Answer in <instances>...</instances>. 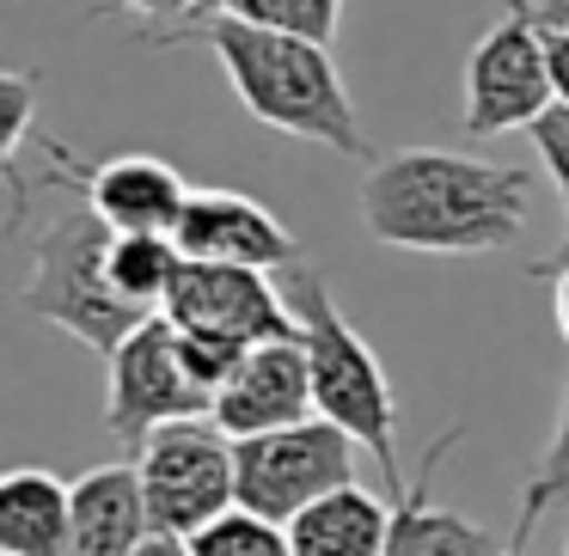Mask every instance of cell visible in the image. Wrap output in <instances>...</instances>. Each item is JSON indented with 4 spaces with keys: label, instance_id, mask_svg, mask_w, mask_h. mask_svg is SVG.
<instances>
[{
    "label": "cell",
    "instance_id": "6da1fadb",
    "mask_svg": "<svg viewBox=\"0 0 569 556\" xmlns=\"http://www.w3.org/2000/svg\"><path fill=\"white\" fill-rule=\"evenodd\" d=\"M361 226L410 257H490L527 233L532 172L478 153L398 148L368 165L356 190Z\"/></svg>",
    "mask_w": 569,
    "mask_h": 556
},
{
    "label": "cell",
    "instance_id": "7a4b0ae2",
    "mask_svg": "<svg viewBox=\"0 0 569 556\" xmlns=\"http://www.w3.org/2000/svg\"><path fill=\"white\" fill-rule=\"evenodd\" d=\"M153 43H202L221 62L233 99L276 135L331 148L343 160H368L356 99L343 87V68L331 62V43L295 38V31H263L246 19H190L178 31H160Z\"/></svg>",
    "mask_w": 569,
    "mask_h": 556
},
{
    "label": "cell",
    "instance_id": "3957f363",
    "mask_svg": "<svg viewBox=\"0 0 569 556\" xmlns=\"http://www.w3.org/2000/svg\"><path fill=\"white\" fill-rule=\"evenodd\" d=\"M288 306L300 319V343H307V367H312V397H319V416L337 422L343 434H356L361 453L380 465L386 489H405V471H398V397L386 380L373 343L343 319V306L331 300L325 275L312 263H295L282 275Z\"/></svg>",
    "mask_w": 569,
    "mask_h": 556
},
{
    "label": "cell",
    "instance_id": "277c9868",
    "mask_svg": "<svg viewBox=\"0 0 569 556\" xmlns=\"http://www.w3.org/2000/svg\"><path fill=\"white\" fill-rule=\"evenodd\" d=\"M111 226L80 202V209L56 214L38 233V251H31V275H26V312L56 331H68L74 343H87L92 355L111 361L141 324L153 319L148 306L117 287L111 275Z\"/></svg>",
    "mask_w": 569,
    "mask_h": 556
},
{
    "label": "cell",
    "instance_id": "5b68a950",
    "mask_svg": "<svg viewBox=\"0 0 569 556\" xmlns=\"http://www.w3.org/2000/svg\"><path fill=\"white\" fill-rule=\"evenodd\" d=\"M136 471L160 538H197L202 526L239 507V446L209 416L160 428L136 453Z\"/></svg>",
    "mask_w": 569,
    "mask_h": 556
},
{
    "label": "cell",
    "instance_id": "8992f818",
    "mask_svg": "<svg viewBox=\"0 0 569 556\" xmlns=\"http://www.w3.org/2000/svg\"><path fill=\"white\" fill-rule=\"evenodd\" d=\"M557 104L551 92V50L545 26L532 19L527 0H502V19L471 43L466 55V135H515L532 129Z\"/></svg>",
    "mask_w": 569,
    "mask_h": 556
},
{
    "label": "cell",
    "instance_id": "52a82bcc",
    "mask_svg": "<svg viewBox=\"0 0 569 556\" xmlns=\"http://www.w3.org/2000/svg\"><path fill=\"white\" fill-rule=\"evenodd\" d=\"M214 397L197 385V373L184 367L178 348V324L166 312H153L111 361H104V428L111 441H123L129 453L153 441L172 422H197L209 416Z\"/></svg>",
    "mask_w": 569,
    "mask_h": 556
},
{
    "label": "cell",
    "instance_id": "ba28073f",
    "mask_svg": "<svg viewBox=\"0 0 569 556\" xmlns=\"http://www.w3.org/2000/svg\"><path fill=\"white\" fill-rule=\"evenodd\" d=\"M233 446H239V507L276 519V526H288L319 495L356 483L361 465V441L325 416H307L276 434H251V441Z\"/></svg>",
    "mask_w": 569,
    "mask_h": 556
},
{
    "label": "cell",
    "instance_id": "9c48e42d",
    "mask_svg": "<svg viewBox=\"0 0 569 556\" xmlns=\"http://www.w3.org/2000/svg\"><path fill=\"white\" fill-rule=\"evenodd\" d=\"M166 319L178 331H202V336H227L239 348L258 343H282L300 336V319L288 306V287H276L270 270H239V263H197L184 257L172 294H166Z\"/></svg>",
    "mask_w": 569,
    "mask_h": 556
},
{
    "label": "cell",
    "instance_id": "30bf717a",
    "mask_svg": "<svg viewBox=\"0 0 569 556\" xmlns=\"http://www.w3.org/2000/svg\"><path fill=\"white\" fill-rule=\"evenodd\" d=\"M307 416H319V397H312V367H307V343L300 336L246 348V361L214 392V410H209V422L221 434H233V441L295 428Z\"/></svg>",
    "mask_w": 569,
    "mask_h": 556
},
{
    "label": "cell",
    "instance_id": "8fae6325",
    "mask_svg": "<svg viewBox=\"0 0 569 556\" xmlns=\"http://www.w3.org/2000/svg\"><path fill=\"white\" fill-rule=\"evenodd\" d=\"M178 251L197 263H239V270L288 275L300 257V239L246 190H190V209L178 221Z\"/></svg>",
    "mask_w": 569,
    "mask_h": 556
},
{
    "label": "cell",
    "instance_id": "7c38bea8",
    "mask_svg": "<svg viewBox=\"0 0 569 556\" xmlns=\"http://www.w3.org/2000/svg\"><path fill=\"white\" fill-rule=\"evenodd\" d=\"M56 178L74 184L80 202L111 233H178V221L190 209L184 172L172 160H153V153H117L104 165H68Z\"/></svg>",
    "mask_w": 569,
    "mask_h": 556
},
{
    "label": "cell",
    "instance_id": "4fadbf2b",
    "mask_svg": "<svg viewBox=\"0 0 569 556\" xmlns=\"http://www.w3.org/2000/svg\"><path fill=\"white\" fill-rule=\"evenodd\" d=\"M459 434H466V422L435 434V446L422 453L417 477L392 495V538H386V556H496L490 526L453 514V507H441L429 495L435 477H441V465H447V453L459 446Z\"/></svg>",
    "mask_w": 569,
    "mask_h": 556
},
{
    "label": "cell",
    "instance_id": "5bb4252c",
    "mask_svg": "<svg viewBox=\"0 0 569 556\" xmlns=\"http://www.w3.org/2000/svg\"><path fill=\"white\" fill-rule=\"evenodd\" d=\"M148 538H153V514L136 465H92L87 477H74L68 556H141Z\"/></svg>",
    "mask_w": 569,
    "mask_h": 556
},
{
    "label": "cell",
    "instance_id": "9a60e30c",
    "mask_svg": "<svg viewBox=\"0 0 569 556\" xmlns=\"http://www.w3.org/2000/svg\"><path fill=\"white\" fill-rule=\"evenodd\" d=\"M295 556H386L392 538V502L373 495L368 483H343V489L319 495L288 519Z\"/></svg>",
    "mask_w": 569,
    "mask_h": 556
},
{
    "label": "cell",
    "instance_id": "2e32d148",
    "mask_svg": "<svg viewBox=\"0 0 569 556\" xmlns=\"http://www.w3.org/2000/svg\"><path fill=\"white\" fill-rule=\"evenodd\" d=\"M74 483L56 471L19 465L0 477V556H68Z\"/></svg>",
    "mask_w": 569,
    "mask_h": 556
},
{
    "label": "cell",
    "instance_id": "e0dca14e",
    "mask_svg": "<svg viewBox=\"0 0 569 556\" xmlns=\"http://www.w3.org/2000/svg\"><path fill=\"white\" fill-rule=\"evenodd\" d=\"M178 270H184V251H178L172 233H117L111 239V275L136 306L160 312Z\"/></svg>",
    "mask_w": 569,
    "mask_h": 556
},
{
    "label": "cell",
    "instance_id": "ac0fdd59",
    "mask_svg": "<svg viewBox=\"0 0 569 556\" xmlns=\"http://www.w3.org/2000/svg\"><path fill=\"white\" fill-rule=\"evenodd\" d=\"M197 19H246L263 31H295V38L331 43L343 26V0H209Z\"/></svg>",
    "mask_w": 569,
    "mask_h": 556
},
{
    "label": "cell",
    "instance_id": "d6986e66",
    "mask_svg": "<svg viewBox=\"0 0 569 556\" xmlns=\"http://www.w3.org/2000/svg\"><path fill=\"white\" fill-rule=\"evenodd\" d=\"M551 507H569V380H563V404H557V428H551V446H545L539 471H532L527 495H520V514H515V544L532 538Z\"/></svg>",
    "mask_w": 569,
    "mask_h": 556
},
{
    "label": "cell",
    "instance_id": "ffe728a7",
    "mask_svg": "<svg viewBox=\"0 0 569 556\" xmlns=\"http://www.w3.org/2000/svg\"><path fill=\"white\" fill-rule=\"evenodd\" d=\"M184 550L190 556H295V538H288V526H276V519L233 507V514H221L214 526H202L197 538H184Z\"/></svg>",
    "mask_w": 569,
    "mask_h": 556
},
{
    "label": "cell",
    "instance_id": "44dd1931",
    "mask_svg": "<svg viewBox=\"0 0 569 556\" xmlns=\"http://www.w3.org/2000/svg\"><path fill=\"white\" fill-rule=\"evenodd\" d=\"M527 141L539 148V165L551 172L557 202H563V245H557L551 263H539V275H557V270H569V104H551V111L527 129Z\"/></svg>",
    "mask_w": 569,
    "mask_h": 556
},
{
    "label": "cell",
    "instance_id": "7402d4cb",
    "mask_svg": "<svg viewBox=\"0 0 569 556\" xmlns=\"http://www.w3.org/2000/svg\"><path fill=\"white\" fill-rule=\"evenodd\" d=\"M31 123H38V74L7 68L0 74V172L7 178H19V153L31 141Z\"/></svg>",
    "mask_w": 569,
    "mask_h": 556
},
{
    "label": "cell",
    "instance_id": "603a6c76",
    "mask_svg": "<svg viewBox=\"0 0 569 556\" xmlns=\"http://www.w3.org/2000/svg\"><path fill=\"white\" fill-rule=\"evenodd\" d=\"M209 0H111V13L129 19H197Z\"/></svg>",
    "mask_w": 569,
    "mask_h": 556
},
{
    "label": "cell",
    "instance_id": "cb8c5ba5",
    "mask_svg": "<svg viewBox=\"0 0 569 556\" xmlns=\"http://www.w3.org/2000/svg\"><path fill=\"white\" fill-rule=\"evenodd\" d=\"M545 50H551V92L557 104H569V31H545Z\"/></svg>",
    "mask_w": 569,
    "mask_h": 556
},
{
    "label": "cell",
    "instance_id": "d4e9b609",
    "mask_svg": "<svg viewBox=\"0 0 569 556\" xmlns=\"http://www.w3.org/2000/svg\"><path fill=\"white\" fill-rule=\"evenodd\" d=\"M545 31H569V0H527Z\"/></svg>",
    "mask_w": 569,
    "mask_h": 556
},
{
    "label": "cell",
    "instance_id": "484cf974",
    "mask_svg": "<svg viewBox=\"0 0 569 556\" xmlns=\"http://www.w3.org/2000/svg\"><path fill=\"white\" fill-rule=\"evenodd\" d=\"M551 306H557V331H563V343H569V270L551 275Z\"/></svg>",
    "mask_w": 569,
    "mask_h": 556
},
{
    "label": "cell",
    "instance_id": "4316f807",
    "mask_svg": "<svg viewBox=\"0 0 569 556\" xmlns=\"http://www.w3.org/2000/svg\"><path fill=\"white\" fill-rule=\"evenodd\" d=\"M141 556H190V550H184V538H160V532H153Z\"/></svg>",
    "mask_w": 569,
    "mask_h": 556
},
{
    "label": "cell",
    "instance_id": "83f0119b",
    "mask_svg": "<svg viewBox=\"0 0 569 556\" xmlns=\"http://www.w3.org/2000/svg\"><path fill=\"white\" fill-rule=\"evenodd\" d=\"M496 556H527V544H515V538H508V550H496Z\"/></svg>",
    "mask_w": 569,
    "mask_h": 556
},
{
    "label": "cell",
    "instance_id": "f1b7e54d",
    "mask_svg": "<svg viewBox=\"0 0 569 556\" xmlns=\"http://www.w3.org/2000/svg\"><path fill=\"white\" fill-rule=\"evenodd\" d=\"M563 556H569V544H563Z\"/></svg>",
    "mask_w": 569,
    "mask_h": 556
}]
</instances>
